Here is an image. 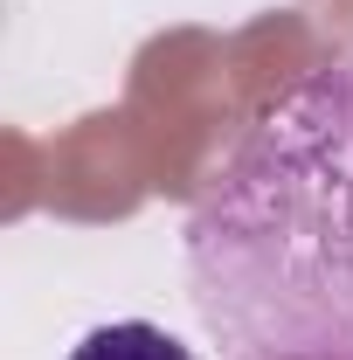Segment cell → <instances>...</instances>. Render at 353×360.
I'll return each mask as SVG.
<instances>
[{"label":"cell","instance_id":"cell-1","mask_svg":"<svg viewBox=\"0 0 353 360\" xmlns=\"http://www.w3.org/2000/svg\"><path fill=\"white\" fill-rule=\"evenodd\" d=\"M187 284L222 360H353V56L291 84L208 167Z\"/></svg>","mask_w":353,"mask_h":360},{"label":"cell","instance_id":"cell-2","mask_svg":"<svg viewBox=\"0 0 353 360\" xmlns=\"http://www.w3.org/2000/svg\"><path fill=\"white\" fill-rule=\"evenodd\" d=\"M70 360H194L180 347L174 333H160V326H146V319H118V326H97L84 333Z\"/></svg>","mask_w":353,"mask_h":360}]
</instances>
